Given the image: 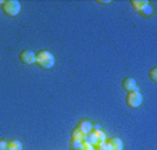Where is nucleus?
<instances>
[{
	"instance_id": "f257e3e1",
	"label": "nucleus",
	"mask_w": 157,
	"mask_h": 150,
	"mask_svg": "<svg viewBox=\"0 0 157 150\" xmlns=\"http://www.w3.org/2000/svg\"><path fill=\"white\" fill-rule=\"evenodd\" d=\"M35 64H38L39 67L44 68V70H49L54 65V56L49 50H40V52L36 53Z\"/></svg>"
},
{
	"instance_id": "f03ea898",
	"label": "nucleus",
	"mask_w": 157,
	"mask_h": 150,
	"mask_svg": "<svg viewBox=\"0 0 157 150\" xmlns=\"http://www.w3.org/2000/svg\"><path fill=\"white\" fill-rule=\"evenodd\" d=\"M142 93L139 90H133V92H128L127 96H125V102H127V106L131 109H138V107L142 104Z\"/></svg>"
},
{
	"instance_id": "7ed1b4c3",
	"label": "nucleus",
	"mask_w": 157,
	"mask_h": 150,
	"mask_svg": "<svg viewBox=\"0 0 157 150\" xmlns=\"http://www.w3.org/2000/svg\"><path fill=\"white\" fill-rule=\"evenodd\" d=\"M3 11L9 17H15L21 11V3L18 0H6L3 4Z\"/></svg>"
},
{
	"instance_id": "20e7f679",
	"label": "nucleus",
	"mask_w": 157,
	"mask_h": 150,
	"mask_svg": "<svg viewBox=\"0 0 157 150\" xmlns=\"http://www.w3.org/2000/svg\"><path fill=\"white\" fill-rule=\"evenodd\" d=\"M20 60L24 64H35V60H36V53H33L32 50L29 49H24L21 50L20 53Z\"/></svg>"
},
{
	"instance_id": "39448f33",
	"label": "nucleus",
	"mask_w": 157,
	"mask_h": 150,
	"mask_svg": "<svg viewBox=\"0 0 157 150\" xmlns=\"http://www.w3.org/2000/svg\"><path fill=\"white\" fill-rule=\"evenodd\" d=\"M121 86L125 92H133V90H138V82L135 78L132 77H127L122 79Z\"/></svg>"
},
{
	"instance_id": "423d86ee",
	"label": "nucleus",
	"mask_w": 157,
	"mask_h": 150,
	"mask_svg": "<svg viewBox=\"0 0 157 150\" xmlns=\"http://www.w3.org/2000/svg\"><path fill=\"white\" fill-rule=\"evenodd\" d=\"M77 128L81 131V132H83L86 135V133H89L90 131L93 129V124L90 122L89 120H86V118H82V120H79L78 121V125H77Z\"/></svg>"
},
{
	"instance_id": "0eeeda50",
	"label": "nucleus",
	"mask_w": 157,
	"mask_h": 150,
	"mask_svg": "<svg viewBox=\"0 0 157 150\" xmlns=\"http://www.w3.org/2000/svg\"><path fill=\"white\" fill-rule=\"evenodd\" d=\"M107 142L111 144L113 150H122V147H124V144H122V140L120 138H111V139H109Z\"/></svg>"
},
{
	"instance_id": "6e6552de",
	"label": "nucleus",
	"mask_w": 157,
	"mask_h": 150,
	"mask_svg": "<svg viewBox=\"0 0 157 150\" xmlns=\"http://www.w3.org/2000/svg\"><path fill=\"white\" fill-rule=\"evenodd\" d=\"M85 133L83 132H81L78 128H75L74 131H72V133H71V139H74V140H79V142H83L85 140Z\"/></svg>"
},
{
	"instance_id": "1a4fd4ad",
	"label": "nucleus",
	"mask_w": 157,
	"mask_h": 150,
	"mask_svg": "<svg viewBox=\"0 0 157 150\" xmlns=\"http://www.w3.org/2000/svg\"><path fill=\"white\" fill-rule=\"evenodd\" d=\"M138 13H139V14H142L143 17H149V15H151V14H153V7H151L150 4L147 3V4H146V6H143L142 9H140Z\"/></svg>"
},
{
	"instance_id": "9d476101",
	"label": "nucleus",
	"mask_w": 157,
	"mask_h": 150,
	"mask_svg": "<svg viewBox=\"0 0 157 150\" xmlns=\"http://www.w3.org/2000/svg\"><path fill=\"white\" fill-rule=\"evenodd\" d=\"M9 149H11V150H22V143H21L20 140H17V139H11V140H9Z\"/></svg>"
},
{
	"instance_id": "9b49d317",
	"label": "nucleus",
	"mask_w": 157,
	"mask_h": 150,
	"mask_svg": "<svg viewBox=\"0 0 157 150\" xmlns=\"http://www.w3.org/2000/svg\"><path fill=\"white\" fill-rule=\"evenodd\" d=\"M131 4L133 6V10L138 13L143 6H146V4H147V2H145V0H142V2H139V0H131Z\"/></svg>"
},
{
	"instance_id": "f8f14e48",
	"label": "nucleus",
	"mask_w": 157,
	"mask_h": 150,
	"mask_svg": "<svg viewBox=\"0 0 157 150\" xmlns=\"http://www.w3.org/2000/svg\"><path fill=\"white\" fill-rule=\"evenodd\" d=\"M96 136H98V144L99 143H103V142L107 140L106 133H104L103 131H96ZM98 144H96V146H98Z\"/></svg>"
},
{
	"instance_id": "ddd939ff",
	"label": "nucleus",
	"mask_w": 157,
	"mask_h": 150,
	"mask_svg": "<svg viewBox=\"0 0 157 150\" xmlns=\"http://www.w3.org/2000/svg\"><path fill=\"white\" fill-rule=\"evenodd\" d=\"M81 146H82V142L74 140V139H71V140H70V147H71V150H79Z\"/></svg>"
},
{
	"instance_id": "4468645a",
	"label": "nucleus",
	"mask_w": 157,
	"mask_h": 150,
	"mask_svg": "<svg viewBox=\"0 0 157 150\" xmlns=\"http://www.w3.org/2000/svg\"><path fill=\"white\" fill-rule=\"evenodd\" d=\"M96 147H98V149H96V150H113V147H111V144H110L107 140H106V142H103V143H99Z\"/></svg>"
},
{
	"instance_id": "2eb2a0df",
	"label": "nucleus",
	"mask_w": 157,
	"mask_h": 150,
	"mask_svg": "<svg viewBox=\"0 0 157 150\" xmlns=\"http://www.w3.org/2000/svg\"><path fill=\"white\" fill-rule=\"evenodd\" d=\"M149 78H150V81H153V82H157V67H153L150 70V72H149Z\"/></svg>"
},
{
	"instance_id": "dca6fc26",
	"label": "nucleus",
	"mask_w": 157,
	"mask_h": 150,
	"mask_svg": "<svg viewBox=\"0 0 157 150\" xmlns=\"http://www.w3.org/2000/svg\"><path fill=\"white\" fill-rule=\"evenodd\" d=\"M79 150H96V149H95V146H92V144H89L88 142L83 140L82 142V146H81Z\"/></svg>"
},
{
	"instance_id": "f3484780",
	"label": "nucleus",
	"mask_w": 157,
	"mask_h": 150,
	"mask_svg": "<svg viewBox=\"0 0 157 150\" xmlns=\"http://www.w3.org/2000/svg\"><path fill=\"white\" fill-rule=\"evenodd\" d=\"M0 150H9V140L0 139Z\"/></svg>"
},
{
	"instance_id": "a211bd4d",
	"label": "nucleus",
	"mask_w": 157,
	"mask_h": 150,
	"mask_svg": "<svg viewBox=\"0 0 157 150\" xmlns=\"http://www.w3.org/2000/svg\"><path fill=\"white\" fill-rule=\"evenodd\" d=\"M98 3L99 4H109L110 0H98Z\"/></svg>"
},
{
	"instance_id": "6ab92c4d",
	"label": "nucleus",
	"mask_w": 157,
	"mask_h": 150,
	"mask_svg": "<svg viewBox=\"0 0 157 150\" xmlns=\"http://www.w3.org/2000/svg\"><path fill=\"white\" fill-rule=\"evenodd\" d=\"M93 131H101L100 125H99V124H95V125H93Z\"/></svg>"
},
{
	"instance_id": "aec40b11",
	"label": "nucleus",
	"mask_w": 157,
	"mask_h": 150,
	"mask_svg": "<svg viewBox=\"0 0 157 150\" xmlns=\"http://www.w3.org/2000/svg\"><path fill=\"white\" fill-rule=\"evenodd\" d=\"M0 4H2V6H3V4H4V0H0Z\"/></svg>"
},
{
	"instance_id": "412c9836",
	"label": "nucleus",
	"mask_w": 157,
	"mask_h": 150,
	"mask_svg": "<svg viewBox=\"0 0 157 150\" xmlns=\"http://www.w3.org/2000/svg\"><path fill=\"white\" fill-rule=\"evenodd\" d=\"M9 150H11V149H9Z\"/></svg>"
}]
</instances>
